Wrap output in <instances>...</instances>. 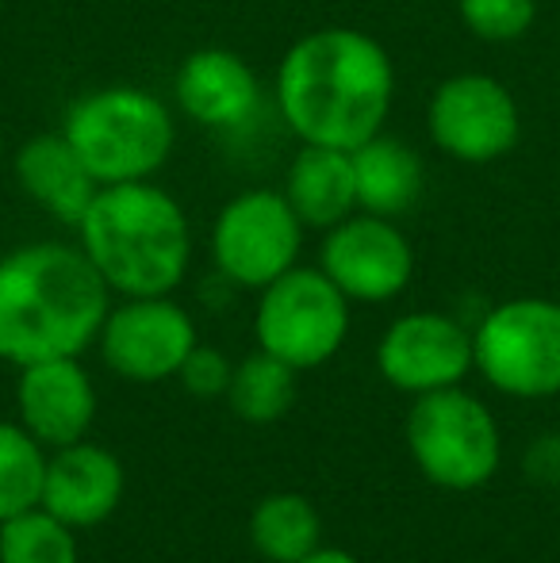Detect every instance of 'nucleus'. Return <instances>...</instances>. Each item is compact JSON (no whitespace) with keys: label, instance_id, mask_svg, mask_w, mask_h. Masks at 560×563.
I'll list each match as a JSON object with an SVG mask.
<instances>
[{"label":"nucleus","instance_id":"26","mask_svg":"<svg viewBox=\"0 0 560 563\" xmlns=\"http://www.w3.org/2000/svg\"><path fill=\"white\" fill-rule=\"evenodd\" d=\"M299 563H361L358 556H350V552H342V549H315L311 556H304Z\"/></svg>","mask_w":560,"mask_h":563},{"label":"nucleus","instance_id":"2","mask_svg":"<svg viewBox=\"0 0 560 563\" xmlns=\"http://www.w3.org/2000/svg\"><path fill=\"white\" fill-rule=\"evenodd\" d=\"M112 288L81 245L35 242L0 257V361L28 368L81 356L100 338Z\"/></svg>","mask_w":560,"mask_h":563},{"label":"nucleus","instance_id":"24","mask_svg":"<svg viewBox=\"0 0 560 563\" xmlns=\"http://www.w3.org/2000/svg\"><path fill=\"white\" fill-rule=\"evenodd\" d=\"M231 376H234V364L227 361V353H219V349H211V345H200V341H196V349L185 356V364H180V372H177L180 387H185L188 395H196V399H227Z\"/></svg>","mask_w":560,"mask_h":563},{"label":"nucleus","instance_id":"14","mask_svg":"<svg viewBox=\"0 0 560 563\" xmlns=\"http://www.w3.org/2000/svg\"><path fill=\"white\" fill-rule=\"evenodd\" d=\"M123 487H128V475L116 452L92 441H74L46 456L39 506L62 518L69 529H92L120 510Z\"/></svg>","mask_w":560,"mask_h":563},{"label":"nucleus","instance_id":"3","mask_svg":"<svg viewBox=\"0 0 560 563\" xmlns=\"http://www.w3.org/2000/svg\"><path fill=\"white\" fill-rule=\"evenodd\" d=\"M77 245L116 296H169L193 261V227L154 180L105 185L81 216Z\"/></svg>","mask_w":560,"mask_h":563},{"label":"nucleus","instance_id":"25","mask_svg":"<svg viewBox=\"0 0 560 563\" xmlns=\"http://www.w3.org/2000/svg\"><path fill=\"white\" fill-rule=\"evenodd\" d=\"M526 475L541 487H560V433H546L526 449Z\"/></svg>","mask_w":560,"mask_h":563},{"label":"nucleus","instance_id":"5","mask_svg":"<svg viewBox=\"0 0 560 563\" xmlns=\"http://www.w3.org/2000/svg\"><path fill=\"white\" fill-rule=\"evenodd\" d=\"M407 449L433 487L476 490L499 472L503 438L492 410L461 387L415 395Z\"/></svg>","mask_w":560,"mask_h":563},{"label":"nucleus","instance_id":"7","mask_svg":"<svg viewBox=\"0 0 560 563\" xmlns=\"http://www.w3.org/2000/svg\"><path fill=\"white\" fill-rule=\"evenodd\" d=\"M257 349L292 364L296 372L319 368L350 338V299L322 268H299L262 288L254 314Z\"/></svg>","mask_w":560,"mask_h":563},{"label":"nucleus","instance_id":"18","mask_svg":"<svg viewBox=\"0 0 560 563\" xmlns=\"http://www.w3.org/2000/svg\"><path fill=\"white\" fill-rule=\"evenodd\" d=\"M353 154L358 173V211L381 219H399L419 203L422 196V157L399 139L373 134Z\"/></svg>","mask_w":560,"mask_h":563},{"label":"nucleus","instance_id":"13","mask_svg":"<svg viewBox=\"0 0 560 563\" xmlns=\"http://www.w3.org/2000/svg\"><path fill=\"white\" fill-rule=\"evenodd\" d=\"M20 426L43 449H66L85 441L97 418V387L77 356H54L20 368L15 387Z\"/></svg>","mask_w":560,"mask_h":563},{"label":"nucleus","instance_id":"12","mask_svg":"<svg viewBox=\"0 0 560 563\" xmlns=\"http://www.w3.org/2000/svg\"><path fill=\"white\" fill-rule=\"evenodd\" d=\"M376 368L404 395L461 387L472 372V330L438 311L399 314L376 345Z\"/></svg>","mask_w":560,"mask_h":563},{"label":"nucleus","instance_id":"6","mask_svg":"<svg viewBox=\"0 0 560 563\" xmlns=\"http://www.w3.org/2000/svg\"><path fill=\"white\" fill-rule=\"evenodd\" d=\"M472 368L510 399L560 395V303L523 296L492 307L472 330Z\"/></svg>","mask_w":560,"mask_h":563},{"label":"nucleus","instance_id":"4","mask_svg":"<svg viewBox=\"0 0 560 563\" xmlns=\"http://www.w3.org/2000/svg\"><path fill=\"white\" fill-rule=\"evenodd\" d=\"M62 134L100 188L150 180L169 162L177 142L169 108L139 85H108L77 97L66 108Z\"/></svg>","mask_w":560,"mask_h":563},{"label":"nucleus","instance_id":"8","mask_svg":"<svg viewBox=\"0 0 560 563\" xmlns=\"http://www.w3.org/2000/svg\"><path fill=\"white\" fill-rule=\"evenodd\" d=\"M304 230L284 192L250 188L219 211L211 227V261L231 284L262 291L296 265Z\"/></svg>","mask_w":560,"mask_h":563},{"label":"nucleus","instance_id":"20","mask_svg":"<svg viewBox=\"0 0 560 563\" xmlns=\"http://www.w3.org/2000/svg\"><path fill=\"white\" fill-rule=\"evenodd\" d=\"M231 410L250 426H273L296 402V368L277 361L273 353L257 349L246 361L234 364L231 387H227Z\"/></svg>","mask_w":560,"mask_h":563},{"label":"nucleus","instance_id":"19","mask_svg":"<svg viewBox=\"0 0 560 563\" xmlns=\"http://www.w3.org/2000/svg\"><path fill=\"white\" fill-rule=\"evenodd\" d=\"M322 541V521L311 498L296 490L265 495L250 514V544L270 563H299Z\"/></svg>","mask_w":560,"mask_h":563},{"label":"nucleus","instance_id":"10","mask_svg":"<svg viewBox=\"0 0 560 563\" xmlns=\"http://www.w3.org/2000/svg\"><path fill=\"white\" fill-rule=\"evenodd\" d=\"M100 356L123 379H173L196 349V322L169 296H131L112 307L100 327Z\"/></svg>","mask_w":560,"mask_h":563},{"label":"nucleus","instance_id":"11","mask_svg":"<svg viewBox=\"0 0 560 563\" xmlns=\"http://www.w3.org/2000/svg\"><path fill=\"white\" fill-rule=\"evenodd\" d=\"M319 268L350 303H388L411 284L415 250L396 219L353 211L327 230Z\"/></svg>","mask_w":560,"mask_h":563},{"label":"nucleus","instance_id":"21","mask_svg":"<svg viewBox=\"0 0 560 563\" xmlns=\"http://www.w3.org/2000/svg\"><path fill=\"white\" fill-rule=\"evenodd\" d=\"M43 475L46 449L20 422H0V521L39 506Z\"/></svg>","mask_w":560,"mask_h":563},{"label":"nucleus","instance_id":"15","mask_svg":"<svg viewBox=\"0 0 560 563\" xmlns=\"http://www.w3.org/2000/svg\"><path fill=\"white\" fill-rule=\"evenodd\" d=\"M173 97L193 123L208 131H234V126H246L262 108V85L242 54L204 46L177 66Z\"/></svg>","mask_w":560,"mask_h":563},{"label":"nucleus","instance_id":"27","mask_svg":"<svg viewBox=\"0 0 560 563\" xmlns=\"http://www.w3.org/2000/svg\"><path fill=\"white\" fill-rule=\"evenodd\" d=\"M0 165H4V139H0Z\"/></svg>","mask_w":560,"mask_h":563},{"label":"nucleus","instance_id":"23","mask_svg":"<svg viewBox=\"0 0 560 563\" xmlns=\"http://www.w3.org/2000/svg\"><path fill=\"white\" fill-rule=\"evenodd\" d=\"M457 12L484 43H515L538 20V0H457Z\"/></svg>","mask_w":560,"mask_h":563},{"label":"nucleus","instance_id":"9","mask_svg":"<svg viewBox=\"0 0 560 563\" xmlns=\"http://www.w3.org/2000/svg\"><path fill=\"white\" fill-rule=\"evenodd\" d=\"M433 146L464 165H492L523 139L515 92L487 74H457L441 81L426 108Z\"/></svg>","mask_w":560,"mask_h":563},{"label":"nucleus","instance_id":"1","mask_svg":"<svg viewBox=\"0 0 560 563\" xmlns=\"http://www.w3.org/2000/svg\"><path fill=\"white\" fill-rule=\"evenodd\" d=\"M396 69L373 35L319 27L296 38L277 69L281 119L307 146L358 150L392 112Z\"/></svg>","mask_w":560,"mask_h":563},{"label":"nucleus","instance_id":"16","mask_svg":"<svg viewBox=\"0 0 560 563\" xmlns=\"http://www.w3.org/2000/svg\"><path fill=\"white\" fill-rule=\"evenodd\" d=\"M15 180H20L28 200H35L46 216H54L66 227L81 223L92 196L100 192L97 177L77 157V150L69 146L62 131L35 134V139L23 142L20 154H15Z\"/></svg>","mask_w":560,"mask_h":563},{"label":"nucleus","instance_id":"22","mask_svg":"<svg viewBox=\"0 0 560 563\" xmlns=\"http://www.w3.org/2000/svg\"><path fill=\"white\" fill-rule=\"evenodd\" d=\"M0 563H77L74 529L43 506L0 521Z\"/></svg>","mask_w":560,"mask_h":563},{"label":"nucleus","instance_id":"17","mask_svg":"<svg viewBox=\"0 0 560 563\" xmlns=\"http://www.w3.org/2000/svg\"><path fill=\"white\" fill-rule=\"evenodd\" d=\"M284 200L311 230H330L358 211L353 154L334 146H299L284 177Z\"/></svg>","mask_w":560,"mask_h":563}]
</instances>
